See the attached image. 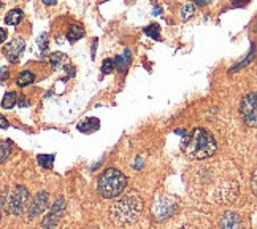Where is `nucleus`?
<instances>
[{
  "label": "nucleus",
  "mask_w": 257,
  "mask_h": 229,
  "mask_svg": "<svg viewBox=\"0 0 257 229\" xmlns=\"http://www.w3.org/2000/svg\"><path fill=\"white\" fill-rule=\"evenodd\" d=\"M181 150L187 159L202 161V159L211 158L216 153L217 143L213 134L206 131V129L194 127L184 134L183 142H181Z\"/></svg>",
  "instance_id": "obj_1"
},
{
  "label": "nucleus",
  "mask_w": 257,
  "mask_h": 229,
  "mask_svg": "<svg viewBox=\"0 0 257 229\" xmlns=\"http://www.w3.org/2000/svg\"><path fill=\"white\" fill-rule=\"evenodd\" d=\"M145 208L142 196L137 191H128L110 207V218L116 226L134 224Z\"/></svg>",
  "instance_id": "obj_2"
},
{
  "label": "nucleus",
  "mask_w": 257,
  "mask_h": 229,
  "mask_svg": "<svg viewBox=\"0 0 257 229\" xmlns=\"http://www.w3.org/2000/svg\"><path fill=\"white\" fill-rule=\"evenodd\" d=\"M127 186V178L125 175L117 171V169H106L105 172L100 174L97 180V191L103 199H113L122 194V191Z\"/></svg>",
  "instance_id": "obj_3"
},
{
  "label": "nucleus",
  "mask_w": 257,
  "mask_h": 229,
  "mask_svg": "<svg viewBox=\"0 0 257 229\" xmlns=\"http://www.w3.org/2000/svg\"><path fill=\"white\" fill-rule=\"evenodd\" d=\"M29 197H31V194H29V190L26 186H21V185L15 186L13 193L10 194V199H8V205H7L8 213L21 215L27 208Z\"/></svg>",
  "instance_id": "obj_4"
},
{
  "label": "nucleus",
  "mask_w": 257,
  "mask_h": 229,
  "mask_svg": "<svg viewBox=\"0 0 257 229\" xmlns=\"http://www.w3.org/2000/svg\"><path fill=\"white\" fill-rule=\"evenodd\" d=\"M178 210V202L173 197H161L153 205L151 215L154 218V221H165L169 220L172 215H175Z\"/></svg>",
  "instance_id": "obj_5"
},
{
  "label": "nucleus",
  "mask_w": 257,
  "mask_h": 229,
  "mask_svg": "<svg viewBox=\"0 0 257 229\" xmlns=\"http://www.w3.org/2000/svg\"><path fill=\"white\" fill-rule=\"evenodd\" d=\"M240 113L246 124L255 127V123H257V94L255 93H248L243 96L240 102Z\"/></svg>",
  "instance_id": "obj_6"
},
{
  "label": "nucleus",
  "mask_w": 257,
  "mask_h": 229,
  "mask_svg": "<svg viewBox=\"0 0 257 229\" xmlns=\"http://www.w3.org/2000/svg\"><path fill=\"white\" fill-rule=\"evenodd\" d=\"M24 48H26V42L23 38L16 37L13 40H10V42L4 46V53L8 57L10 62H18L24 51Z\"/></svg>",
  "instance_id": "obj_7"
},
{
  "label": "nucleus",
  "mask_w": 257,
  "mask_h": 229,
  "mask_svg": "<svg viewBox=\"0 0 257 229\" xmlns=\"http://www.w3.org/2000/svg\"><path fill=\"white\" fill-rule=\"evenodd\" d=\"M64 207H65L64 205V197H59L57 201L54 202L53 208L49 210V213L46 215L43 223H42L43 229H53L59 223V220H61V216H62V212H64Z\"/></svg>",
  "instance_id": "obj_8"
},
{
  "label": "nucleus",
  "mask_w": 257,
  "mask_h": 229,
  "mask_svg": "<svg viewBox=\"0 0 257 229\" xmlns=\"http://www.w3.org/2000/svg\"><path fill=\"white\" fill-rule=\"evenodd\" d=\"M48 193L45 191H40L35 197H34V201L31 205H27L29 207V210H27V218L29 220H34V218H37L40 213H43L46 210V205H48Z\"/></svg>",
  "instance_id": "obj_9"
},
{
  "label": "nucleus",
  "mask_w": 257,
  "mask_h": 229,
  "mask_svg": "<svg viewBox=\"0 0 257 229\" xmlns=\"http://www.w3.org/2000/svg\"><path fill=\"white\" fill-rule=\"evenodd\" d=\"M219 227L221 229H241V218L235 212H225L219 218Z\"/></svg>",
  "instance_id": "obj_10"
},
{
  "label": "nucleus",
  "mask_w": 257,
  "mask_h": 229,
  "mask_svg": "<svg viewBox=\"0 0 257 229\" xmlns=\"http://www.w3.org/2000/svg\"><path fill=\"white\" fill-rule=\"evenodd\" d=\"M113 62H114V68H117L119 72H127L128 65L132 64V53L128 49H124L119 56H116L113 59Z\"/></svg>",
  "instance_id": "obj_11"
},
{
  "label": "nucleus",
  "mask_w": 257,
  "mask_h": 229,
  "mask_svg": "<svg viewBox=\"0 0 257 229\" xmlns=\"http://www.w3.org/2000/svg\"><path fill=\"white\" fill-rule=\"evenodd\" d=\"M98 127H100V121H98L97 118H86L84 121L78 124V131L84 134H91V132H95Z\"/></svg>",
  "instance_id": "obj_12"
},
{
  "label": "nucleus",
  "mask_w": 257,
  "mask_h": 229,
  "mask_svg": "<svg viewBox=\"0 0 257 229\" xmlns=\"http://www.w3.org/2000/svg\"><path fill=\"white\" fill-rule=\"evenodd\" d=\"M23 18H24L23 10L15 8V10H12V12H8V15L5 16V23L8 26H18L19 23L23 21Z\"/></svg>",
  "instance_id": "obj_13"
},
{
  "label": "nucleus",
  "mask_w": 257,
  "mask_h": 229,
  "mask_svg": "<svg viewBox=\"0 0 257 229\" xmlns=\"http://www.w3.org/2000/svg\"><path fill=\"white\" fill-rule=\"evenodd\" d=\"M84 37V27L80 26V24H72L70 29H68V32H67V38L70 40V42H78L80 38Z\"/></svg>",
  "instance_id": "obj_14"
},
{
  "label": "nucleus",
  "mask_w": 257,
  "mask_h": 229,
  "mask_svg": "<svg viewBox=\"0 0 257 229\" xmlns=\"http://www.w3.org/2000/svg\"><path fill=\"white\" fill-rule=\"evenodd\" d=\"M35 82V75L32 73V72H29V70H24V72H21L18 75V80H16V83H18V86H21V88H24V86H29V85H32Z\"/></svg>",
  "instance_id": "obj_15"
},
{
  "label": "nucleus",
  "mask_w": 257,
  "mask_h": 229,
  "mask_svg": "<svg viewBox=\"0 0 257 229\" xmlns=\"http://www.w3.org/2000/svg\"><path fill=\"white\" fill-rule=\"evenodd\" d=\"M16 101H18L16 93H15V91H8V93L4 96V99H2V107L7 108V110H10V108H13V107H15Z\"/></svg>",
  "instance_id": "obj_16"
},
{
  "label": "nucleus",
  "mask_w": 257,
  "mask_h": 229,
  "mask_svg": "<svg viewBox=\"0 0 257 229\" xmlns=\"http://www.w3.org/2000/svg\"><path fill=\"white\" fill-rule=\"evenodd\" d=\"M10 153H12V143L8 140H0V164L10 156Z\"/></svg>",
  "instance_id": "obj_17"
},
{
  "label": "nucleus",
  "mask_w": 257,
  "mask_h": 229,
  "mask_svg": "<svg viewBox=\"0 0 257 229\" xmlns=\"http://www.w3.org/2000/svg\"><path fill=\"white\" fill-rule=\"evenodd\" d=\"M37 161H38V164H40L42 167L51 169L53 164H54V155H38Z\"/></svg>",
  "instance_id": "obj_18"
},
{
  "label": "nucleus",
  "mask_w": 257,
  "mask_h": 229,
  "mask_svg": "<svg viewBox=\"0 0 257 229\" xmlns=\"http://www.w3.org/2000/svg\"><path fill=\"white\" fill-rule=\"evenodd\" d=\"M159 31H161V27H159V24H156V23L145 27V34L148 37H151L153 40H159Z\"/></svg>",
  "instance_id": "obj_19"
},
{
  "label": "nucleus",
  "mask_w": 257,
  "mask_h": 229,
  "mask_svg": "<svg viewBox=\"0 0 257 229\" xmlns=\"http://www.w3.org/2000/svg\"><path fill=\"white\" fill-rule=\"evenodd\" d=\"M38 46H40L42 56L45 57L46 56V51H48V35L46 34H42L40 37H38Z\"/></svg>",
  "instance_id": "obj_20"
},
{
  "label": "nucleus",
  "mask_w": 257,
  "mask_h": 229,
  "mask_svg": "<svg viewBox=\"0 0 257 229\" xmlns=\"http://www.w3.org/2000/svg\"><path fill=\"white\" fill-rule=\"evenodd\" d=\"M114 68V62L113 59H105V61L102 62V72L103 73H110L111 70Z\"/></svg>",
  "instance_id": "obj_21"
},
{
  "label": "nucleus",
  "mask_w": 257,
  "mask_h": 229,
  "mask_svg": "<svg viewBox=\"0 0 257 229\" xmlns=\"http://www.w3.org/2000/svg\"><path fill=\"white\" fill-rule=\"evenodd\" d=\"M194 15V5H186L183 8V19H189Z\"/></svg>",
  "instance_id": "obj_22"
},
{
  "label": "nucleus",
  "mask_w": 257,
  "mask_h": 229,
  "mask_svg": "<svg viewBox=\"0 0 257 229\" xmlns=\"http://www.w3.org/2000/svg\"><path fill=\"white\" fill-rule=\"evenodd\" d=\"M8 75H10V70H8V67H0V83L7 82Z\"/></svg>",
  "instance_id": "obj_23"
},
{
  "label": "nucleus",
  "mask_w": 257,
  "mask_h": 229,
  "mask_svg": "<svg viewBox=\"0 0 257 229\" xmlns=\"http://www.w3.org/2000/svg\"><path fill=\"white\" fill-rule=\"evenodd\" d=\"M8 126H10L8 119H7L5 116H2V115H0V129H7Z\"/></svg>",
  "instance_id": "obj_24"
},
{
  "label": "nucleus",
  "mask_w": 257,
  "mask_h": 229,
  "mask_svg": "<svg viewBox=\"0 0 257 229\" xmlns=\"http://www.w3.org/2000/svg\"><path fill=\"white\" fill-rule=\"evenodd\" d=\"M4 40H7V31L4 27H0V43H4Z\"/></svg>",
  "instance_id": "obj_25"
},
{
  "label": "nucleus",
  "mask_w": 257,
  "mask_h": 229,
  "mask_svg": "<svg viewBox=\"0 0 257 229\" xmlns=\"http://www.w3.org/2000/svg\"><path fill=\"white\" fill-rule=\"evenodd\" d=\"M19 105H21V107H27L29 105V99L26 96H23L21 99H19Z\"/></svg>",
  "instance_id": "obj_26"
},
{
  "label": "nucleus",
  "mask_w": 257,
  "mask_h": 229,
  "mask_svg": "<svg viewBox=\"0 0 257 229\" xmlns=\"http://www.w3.org/2000/svg\"><path fill=\"white\" fill-rule=\"evenodd\" d=\"M252 191L255 193V172L252 174Z\"/></svg>",
  "instance_id": "obj_27"
},
{
  "label": "nucleus",
  "mask_w": 257,
  "mask_h": 229,
  "mask_svg": "<svg viewBox=\"0 0 257 229\" xmlns=\"http://www.w3.org/2000/svg\"><path fill=\"white\" fill-rule=\"evenodd\" d=\"M56 0H45V5H54Z\"/></svg>",
  "instance_id": "obj_28"
},
{
  "label": "nucleus",
  "mask_w": 257,
  "mask_h": 229,
  "mask_svg": "<svg viewBox=\"0 0 257 229\" xmlns=\"http://www.w3.org/2000/svg\"><path fill=\"white\" fill-rule=\"evenodd\" d=\"M180 229H195L194 226H183V227H180Z\"/></svg>",
  "instance_id": "obj_29"
}]
</instances>
